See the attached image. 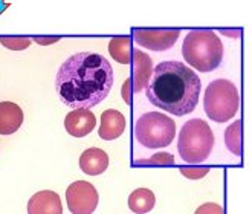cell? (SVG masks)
Returning <instances> with one entry per match:
<instances>
[{
  "label": "cell",
  "instance_id": "obj_10",
  "mask_svg": "<svg viewBox=\"0 0 252 214\" xmlns=\"http://www.w3.org/2000/svg\"><path fill=\"white\" fill-rule=\"evenodd\" d=\"M29 214H62V199L51 190H43L35 193L28 202Z\"/></svg>",
  "mask_w": 252,
  "mask_h": 214
},
{
  "label": "cell",
  "instance_id": "obj_3",
  "mask_svg": "<svg viewBox=\"0 0 252 214\" xmlns=\"http://www.w3.org/2000/svg\"><path fill=\"white\" fill-rule=\"evenodd\" d=\"M182 57L196 71L213 72L223 58V43L211 29H194L184 40Z\"/></svg>",
  "mask_w": 252,
  "mask_h": 214
},
{
  "label": "cell",
  "instance_id": "obj_4",
  "mask_svg": "<svg viewBox=\"0 0 252 214\" xmlns=\"http://www.w3.org/2000/svg\"><path fill=\"white\" fill-rule=\"evenodd\" d=\"M214 147V133L208 122L194 118L182 126L177 140L181 158L188 164H200L208 159Z\"/></svg>",
  "mask_w": 252,
  "mask_h": 214
},
{
  "label": "cell",
  "instance_id": "obj_11",
  "mask_svg": "<svg viewBox=\"0 0 252 214\" xmlns=\"http://www.w3.org/2000/svg\"><path fill=\"white\" fill-rule=\"evenodd\" d=\"M131 63H133V90L141 92L144 87H147L150 76L153 72V63L152 58L148 57L145 52L139 49L131 51Z\"/></svg>",
  "mask_w": 252,
  "mask_h": 214
},
{
  "label": "cell",
  "instance_id": "obj_23",
  "mask_svg": "<svg viewBox=\"0 0 252 214\" xmlns=\"http://www.w3.org/2000/svg\"><path fill=\"white\" fill-rule=\"evenodd\" d=\"M57 40H58L57 37H55V38H35V41H37V43H41V44H43V43H54V41H57Z\"/></svg>",
  "mask_w": 252,
  "mask_h": 214
},
{
  "label": "cell",
  "instance_id": "obj_8",
  "mask_svg": "<svg viewBox=\"0 0 252 214\" xmlns=\"http://www.w3.org/2000/svg\"><path fill=\"white\" fill-rule=\"evenodd\" d=\"M181 36L179 29H150V28H135L133 29V37L139 46L150 49V51H167L177 41Z\"/></svg>",
  "mask_w": 252,
  "mask_h": 214
},
{
  "label": "cell",
  "instance_id": "obj_22",
  "mask_svg": "<svg viewBox=\"0 0 252 214\" xmlns=\"http://www.w3.org/2000/svg\"><path fill=\"white\" fill-rule=\"evenodd\" d=\"M130 84H131V80H127L126 81V86L123 89V95L126 97V100L128 101V94H130Z\"/></svg>",
  "mask_w": 252,
  "mask_h": 214
},
{
  "label": "cell",
  "instance_id": "obj_20",
  "mask_svg": "<svg viewBox=\"0 0 252 214\" xmlns=\"http://www.w3.org/2000/svg\"><path fill=\"white\" fill-rule=\"evenodd\" d=\"M210 168H181V173L188 179H200L205 175H208Z\"/></svg>",
  "mask_w": 252,
  "mask_h": 214
},
{
  "label": "cell",
  "instance_id": "obj_21",
  "mask_svg": "<svg viewBox=\"0 0 252 214\" xmlns=\"http://www.w3.org/2000/svg\"><path fill=\"white\" fill-rule=\"evenodd\" d=\"M197 213H223V210L216 204H205L197 210Z\"/></svg>",
  "mask_w": 252,
  "mask_h": 214
},
{
  "label": "cell",
  "instance_id": "obj_1",
  "mask_svg": "<svg viewBox=\"0 0 252 214\" xmlns=\"http://www.w3.org/2000/svg\"><path fill=\"white\" fill-rule=\"evenodd\" d=\"M115 75L109 60L95 52L70 55L55 75L62 103L72 109H91L102 103L113 87Z\"/></svg>",
  "mask_w": 252,
  "mask_h": 214
},
{
  "label": "cell",
  "instance_id": "obj_5",
  "mask_svg": "<svg viewBox=\"0 0 252 214\" xmlns=\"http://www.w3.org/2000/svg\"><path fill=\"white\" fill-rule=\"evenodd\" d=\"M240 97L235 84L229 80L219 78L208 84L203 97V109L210 119L226 122L239 112Z\"/></svg>",
  "mask_w": 252,
  "mask_h": 214
},
{
  "label": "cell",
  "instance_id": "obj_19",
  "mask_svg": "<svg viewBox=\"0 0 252 214\" xmlns=\"http://www.w3.org/2000/svg\"><path fill=\"white\" fill-rule=\"evenodd\" d=\"M136 164H148V165H173L174 164V158L173 155H168V153H158V155H153L150 159L147 161H138Z\"/></svg>",
  "mask_w": 252,
  "mask_h": 214
},
{
  "label": "cell",
  "instance_id": "obj_6",
  "mask_svg": "<svg viewBox=\"0 0 252 214\" xmlns=\"http://www.w3.org/2000/svg\"><path fill=\"white\" fill-rule=\"evenodd\" d=\"M135 136L145 148L167 147L176 136V122L164 113L147 112L136 121Z\"/></svg>",
  "mask_w": 252,
  "mask_h": 214
},
{
  "label": "cell",
  "instance_id": "obj_2",
  "mask_svg": "<svg viewBox=\"0 0 252 214\" xmlns=\"http://www.w3.org/2000/svg\"><path fill=\"white\" fill-rule=\"evenodd\" d=\"M202 83L199 75L181 61H162L147 84V98L155 107L176 116L191 113L197 107Z\"/></svg>",
  "mask_w": 252,
  "mask_h": 214
},
{
  "label": "cell",
  "instance_id": "obj_15",
  "mask_svg": "<svg viewBox=\"0 0 252 214\" xmlns=\"http://www.w3.org/2000/svg\"><path fill=\"white\" fill-rule=\"evenodd\" d=\"M155 204H156V197L153 191L148 188H138L128 197V208L138 214L150 213L155 208Z\"/></svg>",
  "mask_w": 252,
  "mask_h": 214
},
{
  "label": "cell",
  "instance_id": "obj_17",
  "mask_svg": "<svg viewBox=\"0 0 252 214\" xmlns=\"http://www.w3.org/2000/svg\"><path fill=\"white\" fill-rule=\"evenodd\" d=\"M225 143L231 153L240 156V153H242V122L240 121H235L234 124H231L226 129Z\"/></svg>",
  "mask_w": 252,
  "mask_h": 214
},
{
  "label": "cell",
  "instance_id": "obj_7",
  "mask_svg": "<svg viewBox=\"0 0 252 214\" xmlns=\"http://www.w3.org/2000/svg\"><path fill=\"white\" fill-rule=\"evenodd\" d=\"M66 202L73 214H91L96 210L99 196L96 188L86 180L70 183L66 190Z\"/></svg>",
  "mask_w": 252,
  "mask_h": 214
},
{
  "label": "cell",
  "instance_id": "obj_12",
  "mask_svg": "<svg viewBox=\"0 0 252 214\" xmlns=\"http://www.w3.org/2000/svg\"><path fill=\"white\" fill-rule=\"evenodd\" d=\"M126 118L121 112H118L115 109L104 110L101 115V126L98 130V135L101 140L104 141H113L118 140L126 130Z\"/></svg>",
  "mask_w": 252,
  "mask_h": 214
},
{
  "label": "cell",
  "instance_id": "obj_16",
  "mask_svg": "<svg viewBox=\"0 0 252 214\" xmlns=\"http://www.w3.org/2000/svg\"><path fill=\"white\" fill-rule=\"evenodd\" d=\"M109 52L115 61L121 65L131 63V38L128 36L115 37L109 43Z\"/></svg>",
  "mask_w": 252,
  "mask_h": 214
},
{
  "label": "cell",
  "instance_id": "obj_18",
  "mask_svg": "<svg viewBox=\"0 0 252 214\" xmlns=\"http://www.w3.org/2000/svg\"><path fill=\"white\" fill-rule=\"evenodd\" d=\"M31 38L28 37H2L0 43H2L5 48L12 49V51H23L28 49L31 46Z\"/></svg>",
  "mask_w": 252,
  "mask_h": 214
},
{
  "label": "cell",
  "instance_id": "obj_9",
  "mask_svg": "<svg viewBox=\"0 0 252 214\" xmlns=\"http://www.w3.org/2000/svg\"><path fill=\"white\" fill-rule=\"evenodd\" d=\"M96 126V118L91 109H73L64 118V129L73 138H84Z\"/></svg>",
  "mask_w": 252,
  "mask_h": 214
},
{
  "label": "cell",
  "instance_id": "obj_13",
  "mask_svg": "<svg viewBox=\"0 0 252 214\" xmlns=\"http://www.w3.org/2000/svg\"><path fill=\"white\" fill-rule=\"evenodd\" d=\"M109 167V156L104 150L92 147L81 153L80 156V168L81 172L89 176L102 175Z\"/></svg>",
  "mask_w": 252,
  "mask_h": 214
},
{
  "label": "cell",
  "instance_id": "obj_14",
  "mask_svg": "<svg viewBox=\"0 0 252 214\" xmlns=\"http://www.w3.org/2000/svg\"><path fill=\"white\" fill-rule=\"evenodd\" d=\"M23 110L11 101L0 103V135H12L16 133L23 124Z\"/></svg>",
  "mask_w": 252,
  "mask_h": 214
}]
</instances>
